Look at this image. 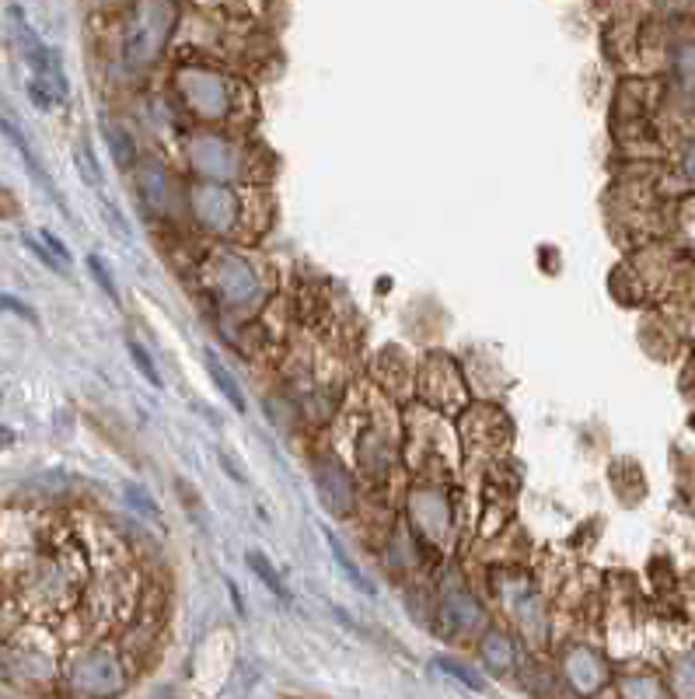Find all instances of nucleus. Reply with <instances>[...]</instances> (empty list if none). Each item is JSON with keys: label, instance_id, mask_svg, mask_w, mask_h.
<instances>
[{"label": "nucleus", "instance_id": "9", "mask_svg": "<svg viewBox=\"0 0 695 699\" xmlns=\"http://www.w3.org/2000/svg\"><path fill=\"white\" fill-rule=\"evenodd\" d=\"M221 465H224V472H231V476H234V483H248V479H245V469H241V465L234 462L231 451H221Z\"/></svg>", "mask_w": 695, "mask_h": 699}, {"label": "nucleus", "instance_id": "5", "mask_svg": "<svg viewBox=\"0 0 695 699\" xmlns=\"http://www.w3.org/2000/svg\"><path fill=\"white\" fill-rule=\"evenodd\" d=\"M0 312H7V315H18V319L32 322V326H39V315H35L32 308L25 305V301L11 298V294H0Z\"/></svg>", "mask_w": 695, "mask_h": 699}, {"label": "nucleus", "instance_id": "4", "mask_svg": "<svg viewBox=\"0 0 695 699\" xmlns=\"http://www.w3.org/2000/svg\"><path fill=\"white\" fill-rule=\"evenodd\" d=\"M325 535H329V532H325ZM329 549H332V556H336V560H339V563H343V570H346V574H350V581H353V584H357V588L371 591V584H367V581H364V577H360V570H357V567H353V560H350V556H346V549H343V546H339V542H336V539H332V535H329Z\"/></svg>", "mask_w": 695, "mask_h": 699}, {"label": "nucleus", "instance_id": "2", "mask_svg": "<svg viewBox=\"0 0 695 699\" xmlns=\"http://www.w3.org/2000/svg\"><path fill=\"white\" fill-rule=\"evenodd\" d=\"M245 560H248V567H252V574L259 577V581L266 584V588L273 591L276 598H287V588H283L280 574H276V570H273V563H269L266 556H262V553H248Z\"/></svg>", "mask_w": 695, "mask_h": 699}, {"label": "nucleus", "instance_id": "1", "mask_svg": "<svg viewBox=\"0 0 695 699\" xmlns=\"http://www.w3.org/2000/svg\"><path fill=\"white\" fill-rule=\"evenodd\" d=\"M207 371H210V378L217 381V388H221L224 395L231 399V406L238 409V413H245V395H241V388H238V381L231 378V374H224V367L217 364V357L214 353H207Z\"/></svg>", "mask_w": 695, "mask_h": 699}, {"label": "nucleus", "instance_id": "10", "mask_svg": "<svg viewBox=\"0 0 695 699\" xmlns=\"http://www.w3.org/2000/svg\"><path fill=\"white\" fill-rule=\"evenodd\" d=\"M25 245H28V249H32V256H35V259H39V263H42V266H49V270H56V273H60V263H56V259H53V256H49V252H46V249H42V245H35V242H32V238H25Z\"/></svg>", "mask_w": 695, "mask_h": 699}, {"label": "nucleus", "instance_id": "12", "mask_svg": "<svg viewBox=\"0 0 695 699\" xmlns=\"http://www.w3.org/2000/svg\"><path fill=\"white\" fill-rule=\"evenodd\" d=\"M7 444H14V430L0 427V448H7Z\"/></svg>", "mask_w": 695, "mask_h": 699}, {"label": "nucleus", "instance_id": "6", "mask_svg": "<svg viewBox=\"0 0 695 699\" xmlns=\"http://www.w3.org/2000/svg\"><path fill=\"white\" fill-rule=\"evenodd\" d=\"M109 137H112V154L119 151V161H123V168H130L133 165V144H130V137H126L119 126H109Z\"/></svg>", "mask_w": 695, "mask_h": 699}, {"label": "nucleus", "instance_id": "7", "mask_svg": "<svg viewBox=\"0 0 695 699\" xmlns=\"http://www.w3.org/2000/svg\"><path fill=\"white\" fill-rule=\"evenodd\" d=\"M88 266H91V273H95L98 287H102V291L109 294L112 301H119V291H116V284H112V277H109V270H105L102 259H98V256H88Z\"/></svg>", "mask_w": 695, "mask_h": 699}, {"label": "nucleus", "instance_id": "8", "mask_svg": "<svg viewBox=\"0 0 695 699\" xmlns=\"http://www.w3.org/2000/svg\"><path fill=\"white\" fill-rule=\"evenodd\" d=\"M28 95H32V102L39 105V109H49V105L56 102V98L46 91V81H42V77H32V81H28Z\"/></svg>", "mask_w": 695, "mask_h": 699}, {"label": "nucleus", "instance_id": "3", "mask_svg": "<svg viewBox=\"0 0 695 699\" xmlns=\"http://www.w3.org/2000/svg\"><path fill=\"white\" fill-rule=\"evenodd\" d=\"M126 350H130V357H133V364H137V371L144 374V378L151 381L154 388H161V374H158V367H154L151 353H147L144 347H140L137 340H130V343H126Z\"/></svg>", "mask_w": 695, "mask_h": 699}, {"label": "nucleus", "instance_id": "11", "mask_svg": "<svg viewBox=\"0 0 695 699\" xmlns=\"http://www.w3.org/2000/svg\"><path fill=\"white\" fill-rule=\"evenodd\" d=\"M42 242H46V245H49V249H53V252H56V256H60V259H63V266H70V252H67V245H63V242H60V238H56V235H49V231H42Z\"/></svg>", "mask_w": 695, "mask_h": 699}]
</instances>
